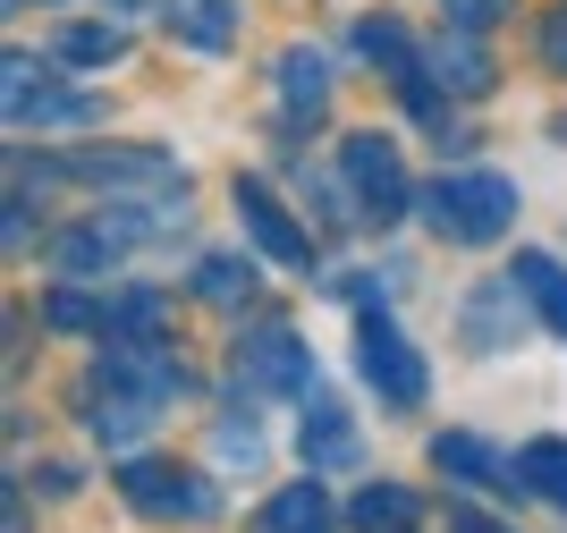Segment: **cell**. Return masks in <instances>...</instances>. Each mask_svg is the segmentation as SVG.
<instances>
[{"label":"cell","mask_w":567,"mask_h":533,"mask_svg":"<svg viewBox=\"0 0 567 533\" xmlns=\"http://www.w3.org/2000/svg\"><path fill=\"white\" fill-rule=\"evenodd\" d=\"M127 9H144V0H127Z\"/></svg>","instance_id":"83f0119b"},{"label":"cell","mask_w":567,"mask_h":533,"mask_svg":"<svg viewBox=\"0 0 567 533\" xmlns=\"http://www.w3.org/2000/svg\"><path fill=\"white\" fill-rule=\"evenodd\" d=\"M355 51H364L390 85H415V76H424V60H415V43H406L399 18H364V25H355Z\"/></svg>","instance_id":"2e32d148"},{"label":"cell","mask_w":567,"mask_h":533,"mask_svg":"<svg viewBox=\"0 0 567 533\" xmlns=\"http://www.w3.org/2000/svg\"><path fill=\"white\" fill-rule=\"evenodd\" d=\"M508 9H517V0H441V18H450V25H466V34H483V25H499V18H508Z\"/></svg>","instance_id":"cb8c5ba5"},{"label":"cell","mask_w":567,"mask_h":533,"mask_svg":"<svg viewBox=\"0 0 567 533\" xmlns=\"http://www.w3.org/2000/svg\"><path fill=\"white\" fill-rule=\"evenodd\" d=\"M69 178H85V186H118V195H153V204H169V195L187 186V170L169 162V153H69Z\"/></svg>","instance_id":"52a82bcc"},{"label":"cell","mask_w":567,"mask_h":533,"mask_svg":"<svg viewBox=\"0 0 567 533\" xmlns=\"http://www.w3.org/2000/svg\"><path fill=\"white\" fill-rule=\"evenodd\" d=\"M195 297H204V305H246V297H255V263L204 255V263H195Z\"/></svg>","instance_id":"603a6c76"},{"label":"cell","mask_w":567,"mask_h":533,"mask_svg":"<svg viewBox=\"0 0 567 533\" xmlns=\"http://www.w3.org/2000/svg\"><path fill=\"white\" fill-rule=\"evenodd\" d=\"M297 449H306V465H348V458H355V423H348V407L313 398L306 423H297Z\"/></svg>","instance_id":"9a60e30c"},{"label":"cell","mask_w":567,"mask_h":533,"mask_svg":"<svg viewBox=\"0 0 567 533\" xmlns=\"http://www.w3.org/2000/svg\"><path fill=\"white\" fill-rule=\"evenodd\" d=\"M517 297L567 339V263L559 255H517Z\"/></svg>","instance_id":"e0dca14e"},{"label":"cell","mask_w":567,"mask_h":533,"mask_svg":"<svg viewBox=\"0 0 567 533\" xmlns=\"http://www.w3.org/2000/svg\"><path fill=\"white\" fill-rule=\"evenodd\" d=\"M543 60L567 76V9H550V18H543Z\"/></svg>","instance_id":"484cf974"},{"label":"cell","mask_w":567,"mask_h":533,"mask_svg":"<svg viewBox=\"0 0 567 533\" xmlns=\"http://www.w3.org/2000/svg\"><path fill=\"white\" fill-rule=\"evenodd\" d=\"M280 102L297 119L331 111V76H322V51H280Z\"/></svg>","instance_id":"ac0fdd59"},{"label":"cell","mask_w":567,"mask_h":533,"mask_svg":"<svg viewBox=\"0 0 567 533\" xmlns=\"http://www.w3.org/2000/svg\"><path fill=\"white\" fill-rule=\"evenodd\" d=\"M169 34H187L195 51H229L237 43V0H162Z\"/></svg>","instance_id":"5bb4252c"},{"label":"cell","mask_w":567,"mask_h":533,"mask_svg":"<svg viewBox=\"0 0 567 533\" xmlns=\"http://www.w3.org/2000/svg\"><path fill=\"white\" fill-rule=\"evenodd\" d=\"M43 322L51 330H118V305H102V297H85V288H51L43 297Z\"/></svg>","instance_id":"7402d4cb"},{"label":"cell","mask_w":567,"mask_h":533,"mask_svg":"<svg viewBox=\"0 0 567 533\" xmlns=\"http://www.w3.org/2000/svg\"><path fill=\"white\" fill-rule=\"evenodd\" d=\"M162 416L153 398H136V390H118V381H85V432L94 441H111V449H127L144 432V423Z\"/></svg>","instance_id":"30bf717a"},{"label":"cell","mask_w":567,"mask_h":533,"mask_svg":"<svg viewBox=\"0 0 567 533\" xmlns=\"http://www.w3.org/2000/svg\"><path fill=\"white\" fill-rule=\"evenodd\" d=\"M118 500H127L136 516H153V525H204V516L220 509V491L204 483L195 465H162V458H127Z\"/></svg>","instance_id":"7a4b0ae2"},{"label":"cell","mask_w":567,"mask_h":533,"mask_svg":"<svg viewBox=\"0 0 567 533\" xmlns=\"http://www.w3.org/2000/svg\"><path fill=\"white\" fill-rule=\"evenodd\" d=\"M262 533H339V509L322 483H280L262 500Z\"/></svg>","instance_id":"7c38bea8"},{"label":"cell","mask_w":567,"mask_h":533,"mask_svg":"<svg viewBox=\"0 0 567 533\" xmlns=\"http://www.w3.org/2000/svg\"><path fill=\"white\" fill-rule=\"evenodd\" d=\"M237 365H246V381H262V390H280V398H306V381H313V348L288 322H262L237 348Z\"/></svg>","instance_id":"9c48e42d"},{"label":"cell","mask_w":567,"mask_h":533,"mask_svg":"<svg viewBox=\"0 0 567 533\" xmlns=\"http://www.w3.org/2000/svg\"><path fill=\"white\" fill-rule=\"evenodd\" d=\"M0 102H9V127H94V119H102L94 93L51 85V69H43V60H25V51L0 60Z\"/></svg>","instance_id":"3957f363"},{"label":"cell","mask_w":567,"mask_h":533,"mask_svg":"<svg viewBox=\"0 0 567 533\" xmlns=\"http://www.w3.org/2000/svg\"><path fill=\"white\" fill-rule=\"evenodd\" d=\"M517 491H534V500L567 509V441H525L517 449Z\"/></svg>","instance_id":"d6986e66"},{"label":"cell","mask_w":567,"mask_h":533,"mask_svg":"<svg viewBox=\"0 0 567 533\" xmlns=\"http://www.w3.org/2000/svg\"><path fill=\"white\" fill-rule=\"evenodd\" d=\"M60 60H69V69H118V60H127V25H60Z\"/></svg>","instance_id":"44dd1931"},{"label":"cell","mask_w":567,"mask_h":533,"mask_svg":"<svg viewBox=\"0 0 567 533\" xmlns=\"http://www.w3.org/2000/svg\"><path fill=\"white\" fill-rule=\"evenodd\" d=\"M339 170H348L355 186V221H373V229H390V221H406V204H415V186H406V162L390 136H348L339 144Z\"/></svg>","instance_id":"277c9868"},{"label":"cell","mask_w":567,"mask_h":533,"mask_svg":"<svg viewBox=\"0 0 567 533\" xmlns=\"http://www.w3.org/2000/svg\"><path fill=\"white\" fill-rule=\"evenodd\" d=\"M424 221H432V237H450V246H492V237H508V221H517V186L499 178V170H450V178L424 186Z\"/></svg>","instance_id":"6da1fadb"},{"label":"cell","mask_w":567,"mask_h":533,"mask_svg":"<svg viewBox=\"0 0 567 533\" xmlns=\"http://www.w3.org/2000/svg\"><path fill=\"white\" fill-rule=\"evenodd\" d=\"M237 221H246V237H255L271 263H288V271H306V263H313V237L288 221V204L262 178H237Z\"/></svg>","instance_id":"ba28073f"},{"label":"cell","mask_w":567,"mask_h":533,"mask_svg":"<svg viewBox=\"0 0 567 533\" xmlns=\"http://www.w3.org/2000/svg\"><path fill=\"white\" fill-rule=\"evenodd\" d=\"M348 525L355 533H415V525H424V500H415L406 483H364L348 500Z\"/></svg>","instance_id":"4fadbf2b"},{"label":"cell","mask_w":567,"mask_h":533,"mask_svg":"<svg viewBox=\"0 0 567 533\" xmlns=\"http://www.w3.org/2000/svg\"><path fill=\"white\" fill-rule=\"evenodd\" d=\"M432 69H441L450 93H492V60H483V43H474L466 25H450V43L432 51Z\"/></svg>","instance_id":"ffe728a7"},{"label":"cell","mask_w":567,"mask_h":533,"mask_svg":"<svg viewBox=\"0 0 567 533\" xmlns=\"http://www.w3.org/2000/svg\"><path fill=\"white\" fill-rule=\"evenodd\" d=\"M432 465L457 474V483H474V491H517V458L483 449L474 432H441V441H432Z\"/></svg>","instance_id":"8fae6325"},{"label":"cell","mask_w":567,"mask_h":533,"mask_svg":"<svg viewBox=\"0 0 567 533\" xmlns=\"http://www.w3.org/2000/svg\"><path fill=\"white\" fill-rule=\"evenodd\" d=\"M94 381H118V390H136V398H153V407H169V398H187L195 381H187V365L162 348V339H111L102 348V365H94Z\"/></svg>","instance_id":"8992f818"},{"label":"cell","mask_w":567,"mask_h":533,"mask_svg":"<svg viewBox=\"0 0 567 533\" xmlns=\"http://www.w3.org/2000/svg\"><path fill=\"white\" fill-rule=\"evenodd\" d=\"M450 533H508V525H492V516H474V509H457V516H450Z\"/></svg>","instance_id":"4316f807"},{"label":"cell","mask_w":567,"mask_h":533,"mask_svg":"<svg viewBox=\"0 0 567 533\" xmlns=\"http://www.w3.org/2000/svg\"><path fill=\"white\" fill-rule=\"evenodd\" d=\"M213 449H220V458H237V465H255L262 458V432H255V423H220Z\"/></svg>","instance_id":"d4e9b609"},{"label":"cell","mask_w":567,"mask_h":533,"mask_svg":"<svg viewBox=\"0 0 567 533\" xmlns=\"http://www.w3.org/2000/svg\"><path fill=\"white\" fill-rule=\"evenodd\" d=\"M355 372H364L373 398H390V407H415V398H424V356L406 348V330L390 322L381 305L355 322Z\"/></svg>","instance_id":"5b68a950"}]
</instances>
